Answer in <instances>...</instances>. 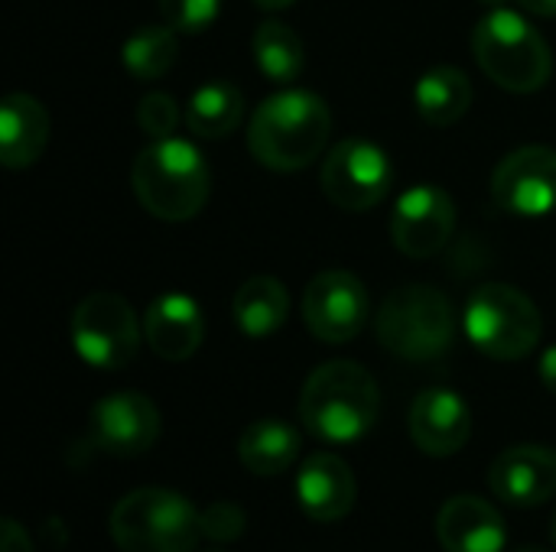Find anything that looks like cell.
<instances>
[{
  "label": "cell",
  "instance_id": "1",
  "mask_svg": "<svg viewBox=\"0 0 556 552\" xmlns=\"http://www.w3.org/2000/svg\"><path fill=\"white\" fill-rule=\"evenodd\" d=\"M329 133V104L306 88H283L251 114L248 146L261 166L274 172H300L323 156Z\"/></svg>",
  "mask_w": 556,
  "mask_h": 552
},
{
  "label": "cell",
  "instance_id": "2",
  "mask_svg": "<svg viewBox=\"0 0 556 552\" xmlns=\"http://www.w3.org/2000/svg\"><path fill=\"white\" fill-rule=\"evenodd\" d=\"M381 413V390L375 377L355 361H329L316 368L300 394L303 426L332 446L365 439Z\"/></svg>",
  "mask_w": 556,
  "mask_h": 552
},
{
  "label": "cell",
  "instance_id": "3",
  "mask_svg": "<svg viewBox=\"0 0 556 552\" xmlns=\"http://www.w3.org/2000/svg\"><path fill=\"white\" fill-rule=\"evenodd\" d=\"M130 185L153 218L189 221L208 202L212 172L195 143L163 137L137 153L130 166Z\"/></svg>",
  "mask_w": 556,
  "mask_h": 552
},
{
  "label": "cell",
  "instance_id": "4",
  "mask_svg": "<svg viewBox=\"0 0 556 552\" xmlns=\"http://www.w3.org/2000/svg\"><path fill=\"white\" fill-rule=\"evenodd\" d=\"M472 52L479 68L505 91L531 94L551 81V46L525 20V10L495 7L472 29Z\"/></svg>",
  "mask_w": 556,
  "mask_h": 552
},
{
  "label": "cell",
  "instance_id": "5",
  "mask_svg": "<svg viewBox=\"0 0 556 552\" xmlns=\"http://www.w3.org/2000/svg\"><path fill=\"white\" fill-rule=\"evenodd\" d=\"M121 552H192L202 540V511L169 488H137L111 511Z\"/></svg>",
  "mask_w": 556,
  "mask_h": 552
},
{
  "label": "cell",
  "instance_id": "6",
  "mask_svg": "<svg viewBox=\"0 0 556 552\" xmlns=\"http://www.w3.org/2000/svg\"><path fill=\"white\" fill-rule=\"evenodd\" d=\"M375 332L378 342L404 361H437L453 348L456 312L437 286L407 283L384 299Z\"/></svg>",
  "mask_w": 556,
  "mask_h": 552
},
{
  "label": "cell",
  "instance_id": "7",
  "mask_svg": "<svg viewBox=\"0 0 556 552\" xmlns=\"http://www.w3.org/2000/svg\"><path fill=\"white\" fill-rule=\"evenodd\" d=\"M463 329L482 355L495 361H518L538 348L544 319L534 299L518 286L485 283L469 296Z\"/></svg>",
  "mask_w": 556,
  "mask_h": 552
},
{
  "label": "cell",
  "instance_id": "8",
  "mask_svg": "<svg viewBox=\"0 0 556 552\" xmlns=\"http://www.w3.org/2000/svg\"><path fill=\"white\" fill-rule=\"evenodd\" d=\"M72 348L94 371H121L140 351V325L130 303L117 293L98 290L72 312Z\"/></svg>",
  "mask_w": 556,
  "mask_h": 552
},
{
  "label": "cell",
  "instance_id": "9",
  "mask_svg": "<svg viewBox=\"0 0 556 552\" xmlns=\"http://www.w3.org/2000/svg\"><path fill=\"white\" fill-rule=\"evenodd\" d=\"M391 185V156L368 137H345L323 159V192L342 211H368L381 205Z\"/></svg>",
  "mask_w": 556,
  "mask_h": 552
},
{
  "label": "cell",
  "instance_id": "10",
  "mask_svg": "<svg viewBox=\"0 0 556 552\" xmlns=\"http://www.w3.org/2000/svg\"><path fill=\"white\" fill-rule=\"evenodd\" d=\"M303 322L326 345L352 342L368 322L365 283L349 270H323L303 293Z\"/></svg>",
  "mask_w": 556,
  "mask_h": 552
},
{
  "label": "cell",
  "instance_id": "11",
  "mask_svg": "<svg viewBox=\"0 0 556 552\" xmlns=\"http://www.w3.org/2000/svg\"><path fill=\"white\" fill-rule=\"evenodd\" d=\"M492 195L502 211L518 218H547L556 211V150L521 146L492 172Z\"/></svg>",
  "mask_w": 556,
  "mask_h": 552
},
{
  "label": "cell",
  "instance_id": "12",
  "mask_svg": "<svg viewBox=\"0 0 556 552\" xmlns=\"http://www.w3.org/2000/svg\"><path fill=\"white\" fill-rule=\"evenodd\" d=\"M456 231V205L440 185L420 182L407 189L391 211V241L401 254L424 260L440 254Z\"/></svg>",
  "mask_w": 556,
  "mask_h": 552
},
{
  "label": "cell",
  "instance_id": "13",
  "mask_svg": "<svg viewBox=\"0 0 556 552\" xmlns=\"http://www.w3.org/2000/svg\"><path fill=\"white\" fill-rule=\"evenodd\" d=\"M91 439L114 459H137L160 439V410L137 390H117L94 403Z\"/></svg>",
  "mask_w": 556,
  "mask_h": 552
},
{
  "label": "cell",
  "instance_id": "14",
  "mask_svg": "<svg viewBox=\"0 0 556 552\" xmlns=\"http://www.w3.org/2000/svg\"><path fill=\"white\" fill-rule=\"evenodd\" d=\"M407 426H410V439L420 452H427L433 459H450L472 436V410L456 390L430 387L414 400Z\"/></svg>",
  "mask_w": 556,
  "mask_h": 552
},
{
  "label": "cell",
  "instance_id": "15",
  "mask_svg": "<svg viewBox=\"0 0 556 552\" xmlns=\"http://www.w3.org/2000/svg\"><path fill=\"white\" fill-rule=\"evenodd\" d=\"M489 488L511 508H541L556 495V449L515 446L489 468Z\"/></svg>",
  "mask_w": 556,
  "mask_h": 552
},
{
  "label": "cell",
  "instance_id": "16",
  "mask_svg": "<svg viewBox=\"0 0 556 552\" xmlns=\"http://www.w3.org/2000/svg\"><path fill=\"white\" fill-rule=\"evenodd\" d=\"M205 319L192 296L186 293H163L147 306L143 316V342L163 361H186L202 348Z\"/></svg>",
  "mask_w": 556,
  "mask_h": 552
},
{
  "label": "cell",
  "instance_id": "17",
  "mask_svg": "<svg viewBox=\"0 0 556 552\" xmlns=\"http://www.w3.org/2000/svg\"><path fill=\"white\" fill-rule=\"evenodd\" d=\"M358 498V485L352 468L332 455V452H316L300 465L296 475V501L309 521L319 524H336L352 514Z\"/></svg>",
  "mask_w": 556,
  "mask_h": 552
},
{
  "label": "cell",
  "instance_id": "18",
  "mask_svg": "<svg viewBox=\"0 0 556 552\" xmlns=\"http://www.w3.org/2000/svg\"><path fill=\"white\" fill-rule=\"evenodd\" d=\"M437 540L443 552H502L508 530L502 514L489 501L476 495H459L440 508Z\"/></svg>",
  "mask_w": 556,
  "mask_h": 552
},
{
  "label": "cell",
  "instance_id": "19",
  "mask_svg": "<svg viewBox=\"0 0 556 552\" xmlns=\"http://www.w3.org/2000/svg\"><path fill=\"white\" fill-rule=\"evenodd\" d=\"M49 111L33 94H7L0 101V159L7 169L33 166L49 143Z\"/></svg>",
  "mask_w": 556,
  "mask_h": 552
},
{
  "label": "cell",
  "instance_id": "20",
  "mask_svg": "<svg viewBox=\"0 0 556 552\" xmlns=\"http://www.w3.org/2000/svg\"><path fill=\"white\" fill-rule=\"evenodd\" d=\"M303 452V439L290 423L280 420H257L238 439V459L251 475L274 478L296 465Z\"/></svg>",
  "mask_w": 556,
  "mask_h": 552
},
{
  "label": "cell",
  "instance_id": "21",
  "mask_svg": "<svg viewBox=\"0 0 556 552\" xmlns=\"http://www.w3.org/2000/svg\"><path fill=\"white\" fill-rule=\"evenodd\" d=\"M414 107L430 127H450L472 107V81L456 65H437L414 85Z\"/></svg>",
  "mask_w": 556,
  "mask_h": 552
},
{
  "label": "cell",
  "instance_id": "22",
  "mask_svg": "<svg viewBox=\"0 0 556 552\" xmlns=\"http://www.w3.org/2000/svg\"><path fill=\"white\" fill-rule=\"evenodd\" d=\"M235 325L248 338H267L274 335L287 316H290V293L280 280L274 277H251L241 283L231 303Z\"/></svg>",
  "mask_w": 556,
  "mask_h": 552
},
{
  "label": "cell",
  "instance_id": "23",
  "mask_svg": "<svg viewBox=\"0 0 556 552\" xmlns=\"http://www.w3.org/2000/svg\"><path fill=\"white\" fill-rule=\"evenodd\" d=\"M241 117H244V94H241V88H235L222 78L205 81L186 101V127L195 137L222 140L238 130Z\"/></svg>",
  "mask_w": 556,
  "mask_h": 552
},
{
  "label": "cell",
  "instance_id": "24",
  "mask_svg": "<svg viewBox=\"0 0 556 552\" xmlns=\"http://www.w3.org/2000/svg\"><path fill=\"white\" fill-rule=\"evenodd\" d=\"M251 49H254L257 72L267 81H274V85L290 88L303 75V68H306V52H303L300 36L287 23H280V20H264L254 29Z\"/></svg>",
  "mask_w": 556,
  "mask_h": 552
},
{
  "label": "cell",
  "instance_id": "25",
  "mask_svg": "<svg viewBox=\"0 0 556 552\" xmlns=\"http://www.w3.org/2000/svg\"><path fill=\"white\" fill-rule=\"evenodd\" d=\"M179 55V39L173 26H140L137 33H130L121 46V62L127 68V75H134L137 81H156L163 78Z\"/></svg>",
  "mask_w": 556,
  "mask_h": 552
},
{
  "label": "cell",
  "instance_id": "26",
  "mask_svg": "<svg viewBox=\"0 0 556 552\" xmlns=\"http://www.w3.org/2000/svg\"><path fill=\"white\" fill-rule=\"evenodd\" d=\"M156 3H160L166 26L186 36H199L218 20L225 0H156Z\"/></svg>",
  "mask_w": 556,
  "mask_h": 552
},
{
  "label": "cell",
  "instance_id": "27",
  "mask_svg": "<svg viewBox=\"0 0 556 552\" xmlns=\"http://www.w3.org/2000/svg\"><path fill=\"white\" fill-rule=\"evenodd\" d=\"M179 104L173 94L166 91H150L147 98H140L137 104V124L140 130L150 137V140H163V137H173L176 124H179Z\"/></svg>",
  "mask_w": 556,
  "mask_h": 552
},
{
  "label": "cell",
  "instance_id": "28",
  "mask_svg": "<svg viewBox=\"0 0 556 552\" xmlns=\"http://www.w3.org/2000/svg\"><path fill=\"white\" fill-rule=\"evenodd\" d=\"M244 530H248V517L231 501H218L208 511H202V537L215 543H235L244 537Z\"/></svg>",
  "mask_w": 556,
  "mask_h": 552
},
{
  "label": "cell",
  "instance_id": "29",
  "mask_svg": "<svg viewBox=\"0 0 556 552\" xmlns=\"http://www.w3.org/2000/svg\"><path fill=\"white\" fill-rule=\"evenodd\" d=\"M0 552H33L26 530L16 521H3L0 527Z\"/></svg>",
  "mask_w": 556,
  "mask_h": 552
},
{
  "label": "cell",
  "instance_id": "30",
  "mask_svg": "<svg viewBox=\"0 0 556 552\" xmlns=\"http://www.w3.org/2000/svg\"><path fill=\"white\" fill-rule=\"evenodd\" d=\"M538 374H541V384L556 397V345H551L544 355H541V364H538Z\"/></svg>",
  "mask_w": 556,
  "mask_h": 552
},
{
  "label": "cell",
  "instance_id": "31",
  "mask_svg": "<svg viewBox=\"0 0 556 552\" xmlns=\"http://www.w3.org/2000/svg\"><path fill=\"white\" fill-rule=\"evenodd\" d=\"M525 13L534 16H556V0H518Z\"/></svg>",
  "mask_w": 556,
  "mask_h": 552
},
{
  "label": "cell",
  "instance_id": "32",
  "mask_svg": "<svg viewBox=\"0 0 556 552\" xmlns=\"http://www.w3.org/2000/svg\"><path fill=\"white\" fill-rule=\"evenodd\" d=\"M261 10H270V13H277V10H287V7H293L296 0H254Z\"/></svg>",
  "mask_w": 556,
  "mask_h": 552
},
{
  "label": "cell",
  "instance_id": "33",
  "mask_svg": "<svg viewBox=\"0 0 556 552\" xmlns=\"http://www.w3.org/2000/svg\"><path fill=\"white\" fill-rule=\"evenodd\" d=\"M479 3H485V7H489V10H495V7H505V3H508V0H479Z\"/></svg>",
  "mask_w": 556,
  "mask_h": 552
},
{
  "label": "cell",
  "instance_id": "34",
  "mask_svg": "<svg viewBox=\"0 0 556 552\" xmlns=\"http://www.w3.org/2000/svg\"><path fill=\"white\" fill-rule=\"evenodd\" d=\"M518 552H547V550H541V547H525V550H518Z\"/></svg>",
  "mask_w": 556,
  "mask_h": 552
},
{
  "label": "cell",
  "instance_id": "35",
  "mask_svg": "<svg viewBox=\"0 0 556 552\" xmlns=\"http://www.w3.org/2000/svg\"><path fill=\"white\" fill-rule=\"evenodd\" d=\"M554 547H556V514H554Z\"/></svg>",
  "mask_w": 556,
  "mask_h": 552
},
{
  "label": "cell",
  "instance_id": "36",
  "mask_svg": "<svg viewBox=\"0 0 556 552\" xmlns=\"http://www.w3.org/2000/svg\"><path fill=\"white\" fill-rule=\"evenodd\" d=\"M215 552H222V550H215Z\"/></svg>",
  "mask_w": 556,
  "mask_h": 552
}]
</instances>
